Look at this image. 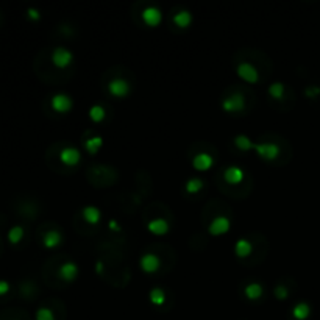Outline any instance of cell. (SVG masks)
<instances>
[{"label":"cell","instance_id":"obj_1","mask_svg":"<svg viewBox=\"0 0 320 320\" xmlns=\"http://www.w3.org/2000/svg\"><path fill=\"white\" fill-rule=\"evenodd\" d=\"M52 61L58 67H66L72 61V53L67 49H64V47H56L52 52Z\"/></svg>","mask_w":320,"mask_h":320},{"label":"cell","instance_id":"obj_2","mask_svg":"<svg viewBox=\"0 0 320 320\" xmlns=\"http://www.w3.org/2000/svg\"><path fill=\"white\" fill-rule=\"evenodd\" d=\"M255 149L256 152L266 158V159H275L276 156H278L280 153V149H278V145H275L272 142H261V144H255Z\"/></svg>","mask_w":320,"mask_h":320},{"label":"cell","instance_id":"obj_3","mask_svg":"<svg viewBox=\"0 0 320 320\" xmlns=\"http://www.w3.org/2000/svg\"><path fill=\"white\" fill-rule=\"evenodd\" d=\"M52 108L58 113H66L72 108V98L66 94H55L52 97Z\"/></svg>","mask_w":320,"mask_h":320},{"label":"cell","instance_id":"obj_4","mask_svg":"<svg viewBox=\"0 0 320 320\" xmlns=\"http://www.w3.org/2000/svg\"><path fill=\"white\" fill-rule=\"evenodd\" d=\"M244 95L242 94H239V92H236V94H233V95H230V97H227L224 101H222V106H224V110H227V111H239V110H242L244 108Z\"/></svg>","mask_w":320,"mask_h":320},{"label":"cell","instance_id":"obj_5","mask_svg":"<svg viewBox=\"0 0 320 320\" xmlns=\"http://www.w3.org/2000/svg\"><path fill=\"white\" fill-rule=\"evenodd\" d=\"M110 92L116 97H124L130 92V83L124 78H114L110 83Z\"/></svg>","mask_w":320,"mask_h":320},{"label":"cell","instance_id":"obj_6","mask_svg":"<svg viewBox=\"0 0 320 320\" xmlns=\"http://www.w3.org/2000/svg\"><path fill=\"white\" fill-rule=\"evenodd\" d=\"M238 74L247 81H256L258 80V70L250 63H239L238 64Z\"/></svg>","mask_w":320,"mask_h":320},{"label":"cell","instance_id":"obj_7","mask_svg":"<svg viewBox=\"0 0 320 320\" xmlns=\"http://www.w3.org/2000/svg\"><path fill=\"white\" fill-rule=\"evenodd\" d=\"M163 14H161V10L156 8V7H147L144 11H142V19L145 24L149 25H158L159 21H161Z\"/></svg>","mask_w":320,"mask_h":320},{"label":"cell","instance_id":"obj_8","mask_svg":"<svg viewBox=\"0 0 320 320\" xmlns=\"http://www.w3.org/2000/svg\"><path fill=\"white\" fill-rule=\"evenodd\" d=\"M60 158H61V161H63L64 164L72 166V164H77V163L80 161L81 153H80V150L75 149V147H66V149L61 150Z\"/></svg>","mask_w":320,"mask_h":320},{"label":"cell","instance_id":"obj_9","mask_svg":"<svg viewBox=\"0 0 320 320\" xmlns=\"http://www.w3.org/2000/svg\"><path fill=\"white\" fill-rule=\"evenodd\" d=\"M228 228H230V221H228V217L219 216V217H216V219L211 222V225H209V233H211V235H222V233H225Z\"/></svg>","mask_w":320,"mask_h":320},{"label":"cell","instance_id":"obj_10","mask_svg":"<svg viewBox=\"0 0 320 320\" xmlns=\"http://www.w3.org/2000/svg\"><path fill=\"white\" fill-rule=\"evenodd\" d=\"M141 267L145 272H155L159 267V258L153 253H144L141 258Z\"/></svg>","mask_w":320,"mask_h":320},{"label":"cell","instance_id":"obj_11","mask_svg":"<svg viewBox=\"0 0 320 320\" xmlns=\"http://www.w3.org/2000/svg\"><path fill=\"white\" fill-rule=\"evenodd\" d=\"M78 273V266L75 263H72V261H67V263H64L61 267H60V276L63 280H74L75 276Z\"/></svg>","mask_w":320,"mask_h":320},{"label":"cell","instance_id":"obj_12","mask_svg":"<svg viewBox=\"0 0 320 320\" xmlns=\"http://www.w3.org/2000/svg\"><path fill=\"white\" fill-rule=\"evenodd\" d=\"M224 177H225V180H227L228 183L236 184V183L242 181V178H244V172H242V169L238 167V166H230V167L224 172Z\"/></svg>","mask_w":320,"mask_h":320},{"label":"cell","instance_id":"obj_13","mask_svg":"<svg viewBox=\"0 0 320 320\" xmlns=\"http://www.w3.org/2000/svg\"><path fill=\"white\" fill-rule=\"evenodd\" d=\"M212 166V158L208 153H198L194 158V167L198 170H206Z\"/></svg>","mask_w":320,"mask_h":320},{"label":"cell","instance_id":"obj_14","mask_svg":"<svg viewBox=\"0 0 320 320\" xmlns=\"http://www.w3.org/2000/svg\"><path fill=\"white\" fill-rule=\"evenodd\" d=\"M149 230L155 233V235H164L169 230V224L164 219H161V217H158V219H153L149 222Z\"/></svg>","mask_w":320,"mask_h":320},{"label":"cell","instance_id":"obj_15","mask_svg":"<svg viewBox=\"0 0 320 320\" xmlns=\"http://www.w3.org/2000/svg\"><path fill=\"white\" fill-rule=\"evenodd\" d=\"M60 242H61V235L56 230H50L44 235V245L47 249H53V247H56Z\"/></svg>","mask_w":320,"mask_h":320},{"label":"cell","instance_id":"obj_16","mask_svg":"<svg viewBox=\"0 0 320 320\" xmlns=\"http://www.w3.org/2000/svg\"><path fill=\"white\" fill-rule=\"evenodd\" d=\"M235 250H236V255L238 256L244 258V256H247V255L252 252V244L247 241V239H239L236 242V245H235Z\"/></svg>","mask_w":320,"mask_h":320},{"label":"cell","instance_id":"obj_17","mask_svg":"<svg viewBox=\"0 0 320 320\" xmlns=\"http://www.w3.org/2000/svg\"><path fill=\"white\" fill-rule=\"evenodd\" d=\"M173 21H175V24L180 25V27H187L189 24H191V21H192V14L189 13V11H186V10L178 11L175 16H173Z\"/></svg>","mask_w":320,"mask_h":320},{"label":"cell","instance_id":"obj_18","mask_svg":"<svg viewBox=\"0 0 320 320\" xmlns=\"http://www.w3.org/2000/svg\"><path fill=\"white\" fill-rule=\"evenodd\" d=\"M83 216H84V219L91 224H97L100 221V211L95 206H86L83 209Z\"/></svg>","mask_w":320,"mask_h":320},{"label":"cell","instance_id":"obj_19","mask_svg":"<svg viewBox=\"0 0 320 320\" xmlns=\"http://www.w3.org/2000/svg\"><path fill=\"white\" fill-rule=\"evenodd\" d=\"M245 294H247V297H249V298L256 300V298H259L261 295H263V286L258 284V283H252V284H249L245 287Z\"/></svg>","mask_w":320,"mask_h":320},{"label":"cell","instance_id":"obj_20","mask_svg":"<svg viewBox=\"0 0 320 320\" xmlns=\"http://www.w3.org/2000/svg\"><path fill=\"white\" fill-rule=\"evenodd\" d=\"M22 238H24V228L19 227V225L13 227V228L8 231V241H10L11 244H18V242H21Z\"/></svg>","mask_w":320,"mask_h":320},{"label":"cell","instance_id":"obj_21","mask_svg":"<svg viewBox=\"0 0 320 320\" xmlns=\"http://www.w3.org/2000/svg\"><path fill=\"white\" fill-rule=\"evenodd\" d=\"M235 142H236V145L241 149V150H250V149H255V144H252V141L247 138V136H244V135H239V136H236L235 138Z\"/></svg>","mask_w":320,"mask_h":320},{"label":"cell","instance_id":"obj_22","mask_svg":"<svg viewBox=\"0 0 320 320\" xmlns=\"http://www.w3.org/2000/svg\"><path fill=\"white\" fill-rule=\"evenodd\" d=\"M89 118H91L92 121H95V122H98V121L103 119V118H105V110H103V106H100V105L91 106V110H89Z\"/></svg>","mask_w":320,"mask_h":320},{"label":"cell","instance_id":"obj_23","mask_svg":"<svg viewBox=\"0 0 320 320\" xmlns=\"http://www.w3.org/2000/svg\"><path fill=\"white\" fill-rule=\"evenodd\" d=\"M100 144H101V138L100 136H94L91 139H86L84 141V147L88 149L91 153H95L100 147Z\"/></svg>","mask_w":320,"mask_h":320},{"label":"cell","instance_id":"obj_24","mask_svg":"<svg viewBox=\"0 0 320 320\" xmlns=\"http://www.w3.org/2000/svg\"><path fill=\"white\" fill-rule=\"evenodd\" d=\"M309 314V306L306 303H298L295 304V308H294V317L297 318H304V317H308Z\"/></svg>","mask_w":320,"mask_h":320},{"label":"cell","instance_id":"obj_25","mask_svg":"<svg viewBox=\"0 0 320 320\" xmlns=\"http://www.w3.org/2000/svg\"><path fill=\"white\" fill-rule=\"evenodd\" d=\"M150 300L155 303V304H161L164 301V290L161 287H155L152 289L150 292Z\"/></svg>","mask_w":320,"mask_h":320},{"label":"cell","instance_id":"obj_26","mask_svg":"<svg viewBox=\"0 0 320 320\" xmlns=\"http://www.w3.org/2000/svg\"><path fill=\"white\" fill-rule=\"evenodd\" d=\"M269 92H270V95H273L275 98H281V97H283V92H284V86H283V83L276 81V83L270 84Z\"/></svg>","mask_w":320,"mask_h":320},{"label":"cell","instance_id":"obj_27","mask_svg":"<svg viewBox=\"0 0 320 320\" xmlns=\"http://www.w3.org/2000/svg\"><path fill=\"white\" fill-rule=\"evenodd\" d=\"M203 186V181L198 178H192L186 183V191L187 192H198V189Z\"/></svg>","mask_w":320,"mask_h":320},{"label":"cell","instance_id":"obj_28","mask_svg":"<svg viewBox=\"0 0 320 320\" xmlns=\"http://www.w3.org/2000/svg\"><path fill=\"white\" fill-rule=\"evenodd\" d=\"M36 320H55V317L49 308H39L36 312Z\"/></svg>","mask_w":320,"mask_h":320},{"label":"cell","instance_id":"obj_29","mask_svg":"<svg viewBox=\"0 0 320 320\" xmlns=\"http://www.w3.org/2000/svg\"><path fill=\"white\" fill-rule=\"evenodd\" d=\"M275 294H276V297H278V298H286V295H287V289H286L284 286H276V287H275Z\"/></svg>","mask_w":320,"mask_h":320},{"label":"cell","instance_id":"obj_30","mask_svg":"<svg viewBox=\"0 0 320 320\" xmlns=\"http://www.w3.org/2000/svg\"><path fill=\"white\" fill-rule=\"evenodd\" d=\"M8 290H10V283L0 280V295H5Z\"/></svg>","mask_w":320,"mask_h":320},{"label":"cell","instance_id":"obj_31","mask_svg":"<svg viewBox=\"0 0 320 320\" xmlns=\"http://www.w3.org/2000/svg\"><path fill=\"white\" fill-rule=\"evenodd\" d=\"M27 16L30 18V19H38V18H39V11H38L36 8H28Z\"/></svg>","mask_w":320,"mask_h":320}]
</instances>
